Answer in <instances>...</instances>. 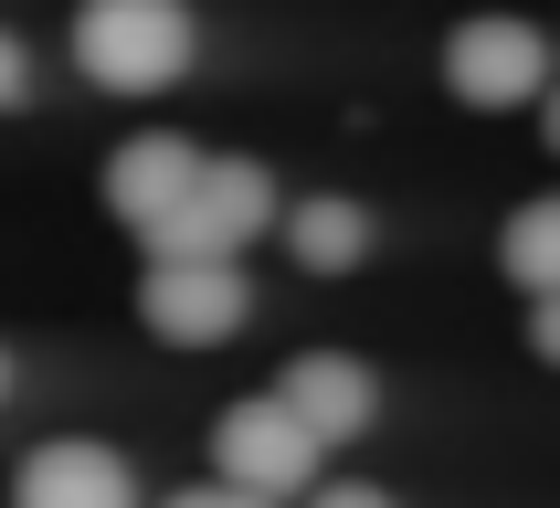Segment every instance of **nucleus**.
Returning <instances> with one entry per match:
<instances>
[{
  "label": "nucleus",
  "mask_w": 560,
  "mask_h": 508,
  "mask_svg": "<svg viewBox=\"0 0 560 508\" xmlns=\"http://www.w3.org/2000/svg\"><path fill=\"white\" fill-rule=\"evenodd\" d=\"M159 508H276V498H254V487H222V476H201V487H180V498H159Z\"/></svg>",
  "instance_id": "obj_12"
},
{
  "label": "nucleus",
  "mask_w": 560,
  "mask_h": 508,
  "mask_svg": "<svg viewBox=\"0 0 560 508\" xmlns=\"http://www.w3.org/2000/svg\"><path fill=\"white\" fill-rule=\"evenodd\" d=\"M11 508H138V476H127L117 444L54 435V444H32V455H22V476H11Z\"/></svg>",
  "instance_id": "obj_7"
},
{
  "label": "nucleus",
  "mask_w": 560,
  "mask_h": 508,
  "mask_svg": "<svg viewBox=\"0 0 560 508\" xmlns=\"http://www.w3.org/2000/svg\"><path fill=\"white\" fill-rule=\"evenodd\" d=\"M276 403L296 413L317 444H349V435H371L381 392H371V371H360L349 349H307V360H285V371H276Z\"/></svg>",
  "instance_id": "obj_8"
},
{
  "label": "nucleus",
  "mask_w": 560,
  "mask_h": 508,
  "mask_svg": "<svg viewBox=\"0 0 560 508\" xmlns=\"http://www.w3.org/2000/svg\"><path fill=\"white\" fill-rule=\"evenodd\" d=\"M276 212V170L265 159H201V190L149 233V265H233Z\"/></svg>",
  "instance_id": "obj_2"
},
{
  "label": "nucleus",
  "mask_w": 560,
  "mask_h": 508,
  "mask_svg": "<svg viewBox=\"0 0 560 508\" xmlns=\"http://www.w3.org/2000/svg\"><path fill=\"white\" fill-rule=\"evenodd\" d=\"M285 254H296L307 276H349V265L371 254V212H360V201H339V190H317V201H296V212H285Z\"/></svg>",
  "instance_id": "obj_9"
},
{
  "label": "nucleus",
  "mask_w": 560,
  "mask_h": 508,
  "mask_svg": "<svg viewBox=\"0 0 560 508\" xmlns=\"http://www.w3.org/2000/svg\"><path fill=\"white\" fill-rule=\"evenodd\" d=\"M498 265H508V286L518 297H560V190H539V201H518L508 212V233H498Z\"/></svg>",
  "instance_id": "obj_10"
},
{
  "label": "nucleus",
  "mask_w": 560,
  "mask_h": 508,
  "mask_svg": "<svg viewBox=\"0 0 560 508\" xmlns=\"http://www.w3.org/2000/svg\"><path fill=\"white\" fill-rule=\"evenodd\" d=\"M296 508H402V498H392V487H371V476H317Z\"/></svg>",
  "instance_id": "obj_11"
},
{
  "label": "nucleus",
  "mask_w": 560,
  "mask_h": 508,
  "mask_svg": "<svg viewBox=\"0 0 560 508\" xmlns=\"http://www.w3.org/2000/svg\"><path fill=\"white\" fill-rule=\"evenodd\" d=\"M444 85L466 95V106H539L550 95V43H539L529 22H508V11H487V22H455L444 32Z\"/></svg>",
  "instance_id": "obj_4"
},
{
  "label": "nucleus",
  "mask_w": 560,
  "mask_h": 508,
  "mask_svg": "<svg viewBox=\"0 0 560 508\" xmlns=\"http://www.w3.org/2000/svg\"><path fill=\"white\" fill-rule=\"evenodd\" d=\"M138 318L170 349H222L254 318V286H244V265H149L138 276Z\"/></svg>",
  "instance_id": "obj_5"
},
{
  "label": "nucleus",
  "mask_w": 560,
  "mask_h": 508,
  "mask_svg": "<svg viewBox=\"0 0 560 508\" xmlns=\"http://www.w3.org/2000/svg\"><path fill=\"white\" fill-rule=\"evenodd\" d=\"M22 95H32V54H22V43H11V32H0V117H11Z\"/></svg>",
  "instance_id": "obj_13"
},
{
  "label": "nucleus",
  "mask_w": 560,
  "mask_h": 508,
  "mask_svg": "<svg viewBox=\"0 0 560 508\" xmlns=\"http://www.w3.org/2000/svg\"><path fill=\"white\" fill-rule=\"evenodd\" d=\"M190 190H201V149H190V138H170V127H149V138H127V149L106 159V212H117L138 244L180 212Z\"/></svg>",
  "instance_id": "obj_6"
},
{
  "label": "nucleus",
  "mask_w": 560,
  "mask_h": 508,
  "mask_svg": "<svg viewBox=\"0 0 560 508\" xmlns=\"http://www.w3.org/2000/svg\"><path fill=\"white\" fill-rule=\"evenodd\" d=\"M317 455L328 444L276 403V392H254V403H222L212 413V476L222 487H254V498H307L317 487Z\"/></svg>",
  "instance_id": "obj_3"
},
{
  "label": "nucleus",
  "mask_w": 560,
  "mask_h": 508,
  "mask_svg": "<svg viewBox=\"0 0 560 508\" xmlns=\"http://www.w3.org/2000/svg\"><path fill=\"white\" fill-rule=\"evenodd\" d=\"M0 392H11V360H0Z\"/></svg>",
  "instance_id": "obj_16"
},
{
  "label": "nucleus",
  "mask_w": 560,
  "mask_h": 508,
  "mask_svg": "<svg viewBox=\"0 0 560 508\" xmlns=\"http://www.w3.org/2000/svg\"><path fill=\"white\" fill-rule=\"evenodd\" d=\"M539 127H550V149H560V85H550V95H539Z\"/></svg>",
  "instance_id": "obj_15"
},
{
  "label": "nucleus",
  "mask_w": 560,
  "mask_h": 508,
  "mask_svg": "<svg viewBox=\"0 0 560 508\" xmlns=\"http://www.w3.org/2000/svg\"><path fill=\"white\" fill-rule=\"evenodd\" d=\"M529 349L560 371V297H539V308H529Z\"/></svg>",
  "instance_id": "obj_14"
},
{
  "label": "nucleus",
  "mask_w": 560,
  "mask_h": 508,
  "mask_svg": "<svg viewBox=\"0 0 560 508\" xmlns=\"http://www.w3.org/2000/svg\"><path fill=\"white\" fill-rule=\"evenodd\" d=\"M190 0H85L74 11V64L106 95H159L190 74Z\"/></svg>",
  "instance_id": "obj_1"
}]
</instances>
